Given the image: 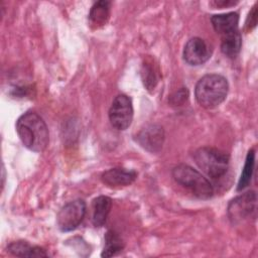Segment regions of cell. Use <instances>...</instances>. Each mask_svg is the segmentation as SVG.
Here are the masks:
<instances>
[{"label":"cell","mask_w":258,"mask_h":258,"mask_svg":"<svg viewBox=\"0 0 258 258\" xmlns=\"http://www.w3.org/2000/svg\"><path fill=\"white\" fill-rule=\"evenodd\" d=\"M16 132L22 144L31 151H43L49 140L48 129L43 119L35 112L29 111L16 121Z\"/></svg>","instance_id":"cell-1"},{"label":"cell","mask_w":258,"mask_h":258,"mask_svg":"<svg viewBox=\"0 0 258 258\" xmlns=\"http://www.w3.org/2000/svg\"><path fill=\"white\" fill-rule=\"evenodd\" d=\"M229 84L218 74H209L199 80L195 89L197 102L204 108L213 109L224 102L228 95Z\"/></svg>","instance_id":"cell-2"},{"label":"cell","mask_w":258,"mask_h":258,"mask_svg":"<svg viewBox=\"0 0 258 258\" xmlns=\"http://www.w3.org/2000/svg\"><path fill=\"white\" fill-rule=\"evenodd\" d=\"M172 176L177 183L188 188L199 199L208 200L214 194L211 182L201 172L187 164L176 165L172 169Z\"/></svg>","instance_id":"cell-3"},{"label":"cell","mask_w":258,"mask_h":258,"mask_svg":"<svg viewBox=\"0 0 258 258\" xmlns=\"http://www.w3.org/2000/svg\"><path fill=\"white\" fill-rule=\"evenodd\" d=\"M197 165L211 178L218 179L225 175L229 167V155L214 147H201L195 154Z\"/></svg>","instance_id":"cell-4"},{"label":"cell","mask_w":258,"mask_h":258,"mask_svg":"<svg viewBox=\"0 0 258 258\" xmlns=\"http://www.w3.org/2000/svg\"><path fill=\"white\" fill-rule=\"evenodd\" d=\"M86 215V203L83 200H75L66 204L56 216L57 227L62 232L75 230L84 220Z\"/></svg>","instance_id":"cell-5"},{"label":"cell","mask_w":258,"mask_h":258,"mask_svg":"<svg viewBox=\"0 0 258 258\" xmlns=\"http://www.w3.org/2000/svg\"><path fill=\"white\" fill-rule=\"evenodd\" d=\"M109 119L114 128L117 130H126L133 120V106L131 99L120 94L113 100L110 110Z\"/></svg>","instance_id":"cell-6"},{"label":"cell","mask_w":258,"mask_h":258,"mask_svg":"<svg viewBox=\"0 0 258 258\" xmlns=\"http://www.w3.org/2000/svg\"><path fill=\"white\" fill-rule=\"evenodd\" d=\"M257 198L254 190H249L233 199L228 206V216L233 224L252 217L256 213Z\"/></svg>","instance_id":"cell-7"},{"label":"cell","mask_w":258,"mask_h":258,"mask_svg":"<svg viewBox=\"0 0 258 258\" xmlns=\"http://www.w3.org/2000/svg\"><path fill=\"white\" fill-rule=\"evenodd\" d=\"M212 54V48L209 43L200 37L190 38L183 48V59L190 66H200L205 63Z\"/></svg>","instance_id":"cell-8"},{"label":"cell","mask_w":258,"mask_h":258,"mask_svg":"<svg viewBox=\"0 0 258 258\" xmlns=\"http://www.w3.org/2000/svg\"><path fill=\"white\" fill-rule=\"evenodd\" d=\"M137 142L150 152H158L163 145L164 131L157 124H151L143 128L136 136Z\"/></svg>","instance_id":"cell-9"},{"label":"cell","mask_w":258,"mask_h":258,"mask_svg":"<svg viewBox=\"0 0 258 258\" xmlns=\"http://www.w3.org/2000/svg\"><path fill=\"white\" fill-rule=\"evenodd\" d=\"M137 177V172L133 169L123 167L110 168L101 175L102 181L111 187L127 186L131 184Z\"/></svg>","instance_id":"cell-10"},{"label":"cell","mask_w":258,"mask_h":258,"mask_svg":"<svg viewBox=\"0 0 258 258\" xmlns=\"http://www.w3.org/2000/svg\"><path fill=\"white\" fill-rule=\"evenodd\" d=\"M211 22L217 33L221 37L238 32L239 14L237 12H228L223 14H216L211 17Z\"/></svg>","instance_id":"cell-11"},{"label":"cell","mask_w":258,"mask_h":258,"mask_svg":"<svg viewBox=\"0 0 258 258\" xmlns=\"http://www.w3.org/2000/svg\"><path fill=\"white\" fill-rule=\"evenodd\" d=\"M112 208V200L106 196H99L92 203V222L95 227H102L110 214Z\"/></svg>","instance_id":"cell-12"},{"label":"cell","mask_w":258,"mask_h":258,"mask_svg":"<svg viewBox=\"0 0 258 258\" xmlns=\"http://www.w3.org/2000/svg\"><path fill=\"white\" fill-rule=\"evenodd\" d=\"M7 251L19 257H46L45 251L38 246H31L26 241H15L7 246Z\"/></svg>","instance_id":"cell-13"},{"label":"cell","mask_w":258,"mask_h":258,"mask_svg":"<svg viewBox=\"0 0 258 258\" xmlns=\"http://www.w3.org/2000/svg\"><path fill=\"white\" fill-rule=\"evenodd\" d=\"M110 7L111 3L105 0L98 1L92 6L89 13V21L94 28H99L107 23L110 16Z\"/></svg>","instance_id":"cell-14"},{"label":"cell","mask_w":258,"mask_h":258,"mask_svg":"<svg viewBox=\"0 0 258 258\" xmlns=\"http://www.w3.org/2000/svg\"><path fill=\"white\" fill-rule=\"evenodd\" d=\"M124 248V242L115 231H108L105 235V246L102 251V257H112L121 252Z\"/></svg>","instance_id":"cell-15"},{"label":"cell","mask_w":258,"mask_h":258,"mask_svg":"<svg viewBox=\"0 0 258 258\" xmlns=\"http://www.w3.org/2000/svg\"><path fill=\"white\" fill-rule=\"evenodd\" d=\"M221 38H222V41H221L222 52L229 57H235L240 52V49L242 46V37L240 32L238 31Z\"/></svg>","instance_id":"cell-16"},{"label":"cell","mask_w":258,"mask_h":258,"mask_svg":"<svg viewBox=\"0 0 258 258\" xmlns=\"http://www.w3.org/2000/svg\"><path fill=\"white\" fill-rule=\"evenodd\" d=\"M254 165H255V151H254V149H251V150H249V152L246 156L245 164H244L240 179L238 181L237 190H242L246 186H248V184L250 183L251 178H252V174L254 171Z\"/></svg>","instance_id":"cell-17"},{"label":"cell","mask_w":258,"mask_h":258,"mask_svg":"<svg viewBox=\"0 0 258 258\" xmlns=\"http://www.w3.org/2000/svg\"><path fill=\"white\" fill-rule=\"evenodd\" d=\"M141 76L143 84L147 90H152L155 88L158 82V73L152 63V61H145L142 66Z\"/></svg>","instance_id":"cell-18"},{"label":"cell","mask_w":258,"mask_h":258,"mask_svg":"<svg viewBox=\"0 0 258 258\" xmlns=\"http://www.w3.org/2000/svg\"><path fill=\"white\" fill-rule=\"evenodd\" d=\"M188 98V91L186 88H180L169 97V104L171 106H181Z\"/></svg>","instance_id":"cell-19"},{"label":"cell","mask_w":258,"mask_h":258,"mask_svg":"<svg viewBox=\"0 0 258 258\" xmlns=\"http://www.w3.org/2000/svg\"><path fill=\"white\" fill-rule=\"evenodd\" d=\"M256 23H257V8H256V5H255V6H253V8L250 11L249 16L247 18L246 28L248 30H251L252 28H254L256 26Z\"/></svg>","instance_id":"cell-20"},{"label":"cell","mask_w":258,"mask_h":258,"mask_svg":"<svg viewBox=\"0 0 258 258\" xmlns=\"http://www.w3.org/2000/svg\"><path fill=\"white\" fill-rule=\"evenodd\" d=\"M237 2L234 1H230V0H223V1H214L212 2V4L216 5L217 7H227V6H231V5H235Z\"/></svg>","instance_id":"cell-21"}]
</instances>
